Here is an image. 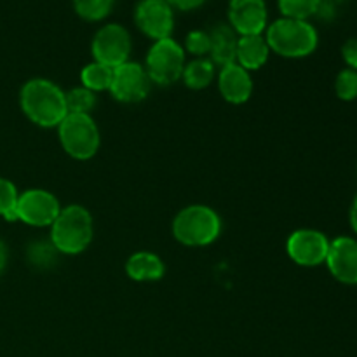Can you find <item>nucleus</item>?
Returning <instances> with one entry per match:
<instances>
[{"label":"nucleus","instance_id":"f257e3e1","mask_svg":"<svg viewBox=\"0 0 357 357\" xmlns=\"http://www.w3.org/2000/svg\"><path fill=\"white\" fill-rule=\"evenodd\" d=\"M20 105L23 114L40 128H58L68 115L65 93L47 79H31L21 87Z\"/></svg>","mask_w":357,"mask_h":357},{"label":"nucleus","instance_id":"f03ea898","mask_svg":"<svg viewBox=\"0 0 357 357\" xmlns=\"http://www.w3.org/2000/svg\"><path fill=\"white\" fill-rule=\"evenodd\" d=\"M265 40L272 52L282 58L298 59L310 56L317 49L319 35L307 20L279 17L265 30Z\"/></svg>","mask_w":357,"mask_h":357},{"label":"nucleus","instance_id":"7ed1b4c3","mask_svg":"<svg viewBox=\"0 0 357 357\" xmlns=\"http://www.w3.org/2000/svg\"><path fill=\"white\" fill-rule=\"evenodd\" d=\"M94 237V222L84 206L70 204L61 208L51 225V243L58 253L79 255L89 248Z\"/></svg>","mask_w":357,"mask_h":357},{"label":"nucleus","instance_id":"20e7f679","mask_svg":"<svg viewBox=\"0 0 357 357\" xmlns=\"http://www.w3.org/2000/svg\"><path fill=\"white\" fill-rule=\"evenodd\" d=\"M220 234H222V218L209 206H187L173 220V236L183 246H209L218 239Z\"/></svg>","mask_w":357,"mask_h":357},{"label":"nucleus","instance_id":"39448f33","mask_svg":"<svg viewBox=\"0 0 357 357\" xmlns=\"http://www.w3.org/2000/svg\"><path fill=\"white\" fill-rule=\"evenodd\" d=\"M59 143L72 159L89 160L100 150L101 136L91 115L68 114L58 126Z\"/></svg>","mask_w":357,"mask_h":357},{"label":"nucleus","instance_id":"423d86ee","mask_svg":"<svg viewBox=\"0 0 357 357\" xmlns=\"http://www.w3.org/2000/svg\"><path fill=\"white\" fill-rule=\"evenodd\" d=\"M185 49L173 37L155 40L146 52L145 70L150 80L159 86H171L183 75Z\"/></svg>","mask_w":357,"mask_h":357},{"label":"nucleus","instance_id":"0eeeda50","mask_svg":"<svg viewBox=\"0 0 357 357\" xmlns=\"http://www.w3.org/2000/svg\"><path fill=\"white\" fill-rule=\"evenodd\" d=\"M131 35L122 24L108 23L94 33L91 51L94 61L117 68L122 63L129 61L131 56Z\"/></svg>","mask_w":357,"mask_h":357},{"label":"nucleus","instance_id":"6e6552de","mask_svg":"<svg viewBox=\"0 0 357 357\" xmlns=\"http://www.w3.org/2000/svg\"><path fill=\"white\" fill-rule=\"evenodd\" d=\"M61 211L58 197L42 188H30L17 195L16 220L31 227H51Z\"/></svg>","mask_w":357,"mask_h":357},{"label":"nucleus","instance_id":"1a4fd4ad","mask_svg":"<svg viewBox=\"0 0 357 357\" xmlns=\"http://www.w3.org/2000/svg\"><path fill=\"white\" fill-rule=\"evenodd\" d=\"M331 241L314 229H298L288 237V257L300 267H319L326 264Z\"/></svg>","mask_w":357,"mask_h":357},{"label":"nucleus","instance_id":"9d476101","mask_svg":"<svg viewBox=\"0 0 357 357\" xmlns=\"http://www.w3.org/2000/svg\"><path fill=\"white\" fill-rule=\"evenodd\" d=\"M135 23L149 38H169L174 30V9L166 0H139L135 9Z\"/></svg>","mask_w":357,"mask_h":357},{"label":"nucleus","instance_id":"9b49d317","mask_svg":"<svg viewBox=\"0 0 357 357\" xmlns=\"http://www.w3.org/2000/svg\"><path fill=\"white\" fill-rule=\"evenodd\" d=\"M150 80L145 66L135 61H126L114 70L110 93L121 103H139L150 93Z\"/></svg>","mask_w":357,"mask_h":357},{"label":"nucleus","instance_id":"f8f14e48","mask_svg":"<svg viewBox=\"0 0 357 357\" xmlns=\"http://www.w3.org/2000/svg\"><path fill=\"white\" fill-rule=\"evenodd\" d=\"M229 24L239 37L264 35L268 26V10L265 0H230Z\"/></svg>","mask_w":357,"mask_h":357},{"label":"nucleus","instance_id":"ddd939ff","mask_svg":"<svg viewBox=\"0 0 357 357\" xmlns=\"http://www.w3.org/2000/svg\"><path fill=\"white\" fill-rule=\"evenodd\" d=\"M326 267L338 282L347 286L357 284V239L340 236L330 243Z\"/></svg>","mask_w":357,"mask_h":357},{"label":"nucleus","instance_id":"4468645a","mask_svg":"<svg viewBox=\"0 0 357 357\" xmlns=\"http://www.w3.org/2000/svg\"><path fill=\"white\" fill-rule=\"evenodd\" d=\"M218 89L223 100L232 105H243L253 94V79L248 70L237 63L222 66L218 75Z\"/></svg>","mask_w":357,"mask_h":357},{"label":"nucleus","instance_id":"2eb2a0df","mask_svg":"<svg viewBox=\"0 0 357 357\" xmlns=\"http://www.w3.org/2000/svg\"><path fill=\"white\" fill-rule=\"evenodd\" d=\"M271 52L265 35H246L237 38L236 63L248 72H253L267 63Z\"/></svg>","mask_w":357,"mask_h":357},{"label":"nucleus","instance_id":"dca6fc26","mask_svg":"<svg viewBox=\"0 0 357 357\" xmlns=\"http://www.w3.org/2000/svg\"><path fill=\"white\" fill-rule=\"evenodd\" d=\"M126 274L136 282H155L166 274L164 261L150 251H138L126 261Z\"/></svg>","mask_w":357,"mask_h":357},{"label":"nucleus","instance_id":"f3484780","mask_svg":"<svg viewBox=\"0 0 357 357\" xmlns=\"http://www.w3.org/2000/svg\"><path fill=\"white\" fill-rule=\"evenodd\" d=\"M211 38V49H209V59L215 63V66L230 65L236 63V49L239 35L230 28V24H216L213 30H209Z\"/></svg>","mask_w":357,"mask_h":357},{"label":"nucleus","instance_id":"a211bd4d","mask_svg":"<svg viewBox=\"0 0 357 357\" xmlns=\"http://www.w3.org/2000/svg\"><path fill=\"white\" fill-rule=\"evenodd\" d=\"M216 66L215 63L209 58H194L192 61H188L183 68V79L185 86L190 87V89H204L209 84L213 82L216 75Z\"/></svg>","mask_w":357,"mask_h":357},{"label":"nucleus","instance_id":"6ab92c4d","mask_svg":"<svg viewBox=\"0 0 357 357\" xmlns=\"http://www.w3.org/2000/svg\"><path fill=\"white\" fill-rule=\"evenodd\" d=\"M114 70L112 66L103 65V63L93 61L86 65L80 72V82L93 93H101V91H110L112 80H114Z\"/></svg>","mask_w":357,"mask_h":357},{"label":"nucleus","instance_id":"aec40b11","mask_svg":"<svg viewBox=\"0 0 357 357\" xmlns=\"http://www.w3.org/2000/svg\"><path fill=\"white\" fill-rule=\"evenodd\" d=\"M278 6L282 17L309 21L310 16L319 13L323 0H278Z\"/></svg>","mask_w":357,"mask_h":357},{"label":"nucleus","instance_id":"412c9836","mask_svg":"<svg viewBox=\"0 0 357 357\" xmlns=\"http://www.w3.org/2000/svg\"><path fill=\"white\" fill-rule=\"evenodd\" d=\"M66 110L68 114H84L91 115V110L96 105V93L89 91L87 87L79 86L65 93Z\"/></svg>","mask_w":357,"mask_h":357},{"label":"nucleus","instance_id":"4be33fe9","mask_svg":"<svg viewBox=\"0 0 357 357\" xmlns=\"http://www.w3.org/2000/svg\"><path fill=\"white\" fill-rule=\"evenodd\" d=\"M115 0H73V9L82 20L101 21L112 13Z\"/></svg>","mask_w":357,"mask_h":357},{"label":"nucleus","instance_id":"5701e85b","mask_svg":"<svg viewBox=\"0 0 357 357\" xmlns=\"http://www.w3.org/2000/svg\"><path fill=\"white\" fill-rule=\"evenodd\" d=\"M17 190L14 183H10L6 178H0V216L7 222H16V202Z\"/></svg>","mask_w":357,"mask_h":357},{"label":"nucleus","instance_id":"b1692460","mask_svg":"<svg viewBox=\"0 0 357 357\" xmlns=\"http://www.w3.org/2000/svg\"><path fill=\"white\" fill-rule=\"evenodd\" d=\"M335 93L338 100L354 101L357 98V72L352 68L342 70L335 79Z\"/></svg>","mask_w":357,"mask_h":357},{"label":"nucleus","instance_id":"393cba45","mask_svg":"<svg viewBox=\"0 0 357 357\" xmlns=\"http://www.w3.org/2000/svg\"><path fill=\"white\" fill-rule=\"evenodd\" d=\"M185 51L194 54L195 58H206L211 49V38H209V31L204 30H192L188 31L187 38H185Z\"/></svg>","mask_w":357,"mask_h":357},{"label":"nucleus","instance_id":"a878e982","mask_svg":"<svg viewBox=\"0 0 357 357\" xmlns=\"http://www.w3.org/2000/svg\"><path fill=\"white\" fill-rule=\"evenodd\" d=\"M56 255L58 251L52 246V243H37L30 248V261L38 267H47L49 264H52L56 260Z\"/></svg>","mask_w":357,"mask_h":357},{"label":"nucleus","instance_id":"bb28decb","mask_svg":"<svg viewBox=\"0 0 357 357\" xmlns=\"http://www.w3.org/2000/svg\"><path fill=\"white\" fill-rule=\"evenodd\" d=\"M342 54H344V59L345 63H347L349 68L357 72V37L349 38V40L345 42L344 49H342Z\"/></svg>","mask_w":357,"mask_h":357},{"label":"nucleus","instance_id":"cd10ccee","mask_svg":"<svg viewBox=\"0 0 357 357\" xmlns=\"http://www.w3.org/2000/svg\"><path fill=\"white\" fill-rule=\"evenodd\" d=\"M173 9L178 10H194L199 9L201 6H204L208 0H166Z\"/></svg>","mask_w":357,"mask_h":357},{"label":"nucleus","instance_id":"c85d7f7f","mask_svg":"<svg viewBox=\"0 0 357 357\" xmlns=\"http://www.w3.org/2000/svg\"><path fill=\"white\" fill-rule=\"evenodd\" d=\"M7 258H9V253H7V246L3 244V241H0V275H2V272L6 271Z\"/></svg>","mask_w":357,"mask_h":357},{"label":"nucleus","instance_id":"c756f323","mask_svg":"<svg viewBox=\"0 0 357 357\" xmlns=\"http://www.w3.org/2000/svg\"><path fill=\"white\" fill-rule=\"evenodd\" d=\"M349 218H351V227L352 230L357 234V195L354 197V201H352V206H351V213H349Z\"/></svg>","mask_w":357,"mask_h":357}]
</instances>
